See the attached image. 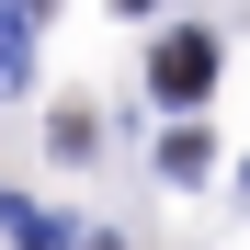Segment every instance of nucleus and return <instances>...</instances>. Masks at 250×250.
Here are the masks:
<instances>
[{
  "instance_id": "f257e3e1",
  "label": "nucleus",
  "mask_w": 250,
  "mask_h": 250,
  "mask_svg": "<svg viewBox=\"0 0 250 250\" xmlns=\"http://www.w3.org/2000/svg\"><path fill=\"white\" fill-rule=\"evenodd\" d=\"M148 91L159 103H205V91H216V34H159V46H148Z\"/></svg>"
},
{
  "instance_id": "f03ea898",
  "label": "nucleus",
  "mask_w": 250,
  "mask_h": 250,
  "mask_svg": "<svg viewBox=\"0 0 250 250\" xmlns=\"http://www.w3.org/2000/svg\"><path fill=\"white\" fill-rule=\"evenodd\" d=\"M23 68H34V23L0 0V91H23Z\"/></svg>"
},
{
  "instance_id": "7ed1b4c3",
  "label": "nucleus",
  "mask_w": 250,
  "mask_h": 250,
  "mask_svg": "<svg viewBox=\"0 0 250 250\" xmlns=\"http://www.w3.org/2000/svg\"><path fill=\"white\" fill-rule=\"evenodd\" d=\"M205 159H216V148H205V125H171V137H159V171H171V182H193Z\"/></svg>"
},
{
  "instance_id": "20e7f679",
  "label": "nucleus",
  "mask_w": 250,
  "mask_h": 250,
  "mask_svg": "<svg viewBox=\"0 0 250 250\" xmlns=\"http://www.w3.org/2000/svg\"><path fill=\"white\" fill-rule=\"evenodd\" d=\"M46 148H57V159H91V148H103V125H91V114H57V125H46Z\"/></svg>"
},
{
  "instance_id": "39448f33",
  "label": "nucleus",
  "mask_w": 250,
  "mask_h": 250,
  "mask_svg": "<svg viewBox=\"0 0 250 250\" xmlns=\"http://www.w3.org/2000/svg\"><path fill=\"white\" fill-rule=\"evenodd\" d=\"M23 250H68V216H34V228H23Z\"/></svg>"
},
{
  "instance_id": "423d86ee",
  "label": "nucleus",
  "mask_w": 250,
  "mask_h": 250,
  "mask_svg": "<svg viewBox=\"0 0 250 250\" xmlns=\"http://www.w3.org/2000/svg\"><path fill=\"white\" fill-rule=\"evenodd\" d=\"M12 12H23V23H34V12H57V0H12Z\"/></svg>"
},
{
  "instance_id": "0eeeda50",
  "label": "nucleus",
  "mask_w": 250,
  "mask_h": 250,
  "mask_svg": "<svg viewBox=\"0 0 250 250\" xmlns=\"http://www.w3.org/2000/svg\"><path fill=\"white\" fill-rule=\"evenodd\" d=\"M114 12H159V0H114Z\"/></svg>"
},
{
  "instance_id": "6e6552de",
  "label": "nucleus",
  "mask_w": 250,
  "mask_h": 250,
  "mask_svg": "<svg viewBox=\"0 0 250 250\" xmlns=\"http://www.w3.org/2000/svg\"><path fill=\"white\" fill-rule=\"evenodd\" d=\"M0 216H12V193H0Z\"/></svg>"
},
{
  "instance_id": "1a4fd4ad",
  "label": "nucleus",
  "mask_w": 250,
  "mask_h": 250,
  "mask_svg": "<svg viewBox=\"0 0 250 250\" xmlns=\"http://www.w3.org/2000/svg\"><path fill=\"white\" fill-rule=\"evenodd\" d=\"M239 182H250V171H239Z\"/></svg>"
}]
</instances>
